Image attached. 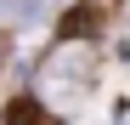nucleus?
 Here are the masks:
<instances>
[{
  "label": "nucleus",
  "mask_w": 130,
  "mask_h": 125,
  "mask_svg": "<svg viewBox=\"0 0 130 125\" xmlns=\"http://www.w3.org/2000/svg\"><path fill=\"white\" fill-rule=\"evenodd\" d=\"M85 74H91V68H85V62H68V57L51 68V80H57L62 97H85Z\"/></svg>",
  "instance_id": "f257e3e1"
},
{
  "label": "nucleus",
  "mask_w": 130,
  "mask_h": 125,
  "mask_svg": "<svg viewBox=\"0 0 130 125\" xmlns=\"http://www.w3.org/2000/svg\"><path fill=\"white\" fill-rule=\"evenodd\" d=\"M62 29H68L74 40H85V34H91V29H96V11H91V6H74L68 17H62Z\"/></svg>",
  "instance_id": "f03ea898"
},
{
  "label": "nucleus",
  "mask_w": 130,
  "mask_h": 125,
  "mask_svg": "<svg viewBox=\"0 0 130 125\" xmlns=\"http://www.w3.org/2000/svg\"><path fill=\"white\" fill-rule=\"evenodd\" d=\"M6 125H40V102L34 97H17L11 108H6Z\"/></svg>",
  "instance_id": "7ed1b4c3"
},
{
  "label": "nucleus",
  "mask_w": 130,
  "mask_h": 125,
  "mask_svg": "<svg viewBox=\"0 0 130 125\" xmlns=\"http://www.w3.org/2000/svg\"><path fill=\"white\" fill-rule=\"evenodd\" d=\"M51 6H57V0H17V17H23V23H45Z\"/></svg>",
  "instance_id": "20e7f679"
},
{
  "label": "nucleus",
  "mask_w": 130,
  "mask_h": 125,
  "mask_svg": "<svg viewBox=\"0 0 130 125\" xmlns=\"http://www.w3.org/2000/svg\"><path fill=\"white\" fill-rule=\"evenodd\" d=\"M0 17H17V0H0Z\"/></svg>",
  "instance_id": "39448f33"
},
{
  "label": "nucleus",
  "mask_w": 130,
  "mask_h": 125,
  "mask_svg": "<svg viewBox=\"0 0 130 125\" xmlns=\"http://www.w3.org/2000/svg\"><path fill=\"white\" fill-rule=\"evenodd\" d=\"M0 68H6V40H0Z\"/></svg>",
  "instance_id": "423d86ee"
}]
</instances>
